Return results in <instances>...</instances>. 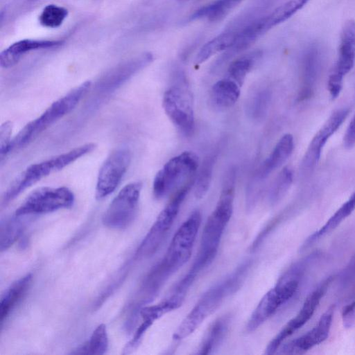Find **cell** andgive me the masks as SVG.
Returning a JSON list of instances; mask_svg holds the SVG:
<instances>
[{
  "mask_svg": "<svg viewBox=\"0 0 355 355\" xmlns=\"http://www.w3.org/2000/svg\"><path fill=\"white\" fill-rule=\"evenodd\" d=\"M236 178L235 168H231L225 175L216 207L204 226L198 252L188 271L196 278L216 255L222 236L233 213Z\"/></svg>",
  "mask_w": 355,
  "mask_h": 355,
  "instance_id": "6da1fadb",
  "label": "cell"
},
{
  "mask_svg": "<svg viewBox=\"0 0 355 355\" xmlns=\"http://www.w3.org/2000/svg\"><path fill=\"white\" fill-rule=\"evenodd\" d=\"M201 214L194 210L180 226L161 261L147 276L144 285L157 293L164 284L190 259L201 223Z\"/></svg>",
  "mask_w": 355,
  "mask_h": 355,
  "instance_id": "7a4b0ae2",
  "label": "cell"
},
{
  "mask_svg": "<svg viewBox=\"0 0 355 355\" xmlns=\"http://www.w3.org/2000/svg\"><path fill=\"white\" fill-rule=\"evenodd\" d=\"M250 266L248 261L243 263L223 281L209 288L178 327L173 339L179 341L193 333L228 296L239 288Z\"/></svg>",
  "mask_w": 355,
  "mask_h": 355,
  "instance_id": "3957f363",
  "label": "cell"
},
{
  "mask_svg": "<svg viewBox=\"0 0 355 355\" xmlns=\"http://www.w3.org/2000/svg\"><path fill=\"white\" fill-rule=\"evenodd\" d=\"M92 83L87 80L51 103L35 119L27 123L12 140L10 150L22 147L35 139L44 130L71 112L86 95Z\"/></svg>",
  "mask_w": 355,
  "mask_h": 355,
  "instance_id": "277c9868",
  "label": "cell"
},
{
  "mask_svg": "<svg viewBox=\"0 0 355 355\" xmlns=\"http://www.w3.org/2000/svg\"><path fill=\"white\" fill-rule=\"evenodd\" d=\"M95 147L93 143L86 144L29 166L9 186L3 196V202L8 203L31 185L89 153Z\"/></svg>",
  "mask_w": 355,
  "mask_h": 355,
  "instance_id": "5b68a950",
  "label": "cell"
},
{
  "mask_svg": "<svg viewBox=\"0 0 355 355\" xmlns=\"http://www.w3.org/2000/svg\"><path fill=\"white\" fill-rule=\"evenodd\" d=\"M198 164V156L191 151L182 152L170 159L154 178L155 198L162 199L193 179Z\"/></svg>",
  "mask_w": 355,
  "mask_h": 355,
  "instance_id": "8992f818",
  "label": "cell"
},
{
  "mask_svg": "<svg viewBox=\"0 0 355 355\" xmlns=\"http://www.w3.org/2000/svg\"><path fill=\"white\" fill-rule=\"evenodd\" d=\"M194 182L193 178L175 191L141 243L136 252L137 257H150L157 252L173 225L181 205Z\"/></svg>",
  "mask_w": 355,
  "mask_h": 355,
  "instance_id": "52a82bcc",
  "label": "cell"
},
{
  "mask_svg": "<svg viewBox=\"0 0 355 355\" xmlns=\"http://www.w3.org/2000/svg\"><path fill=\"white\" fill-rule=\"evenodd\" d=\"M300 279L294 275L283 274L253 311L248 321L246 331L252 332L256 330L290 300L297 292Z\"/></svg>",
  "mask_w": 355,
  "mask_h": 355,
  "instance_id": "ba28073f",
  "label": "cell"
},
{
  "mask_svg": "<svg viewBox=\"0 0 355 355\" xmlns=\"http://www.w3.org/2000/svg\"><path fill=\"white\" fill-rule=\"evenodd\" d=\"M162 105L165 113L184 135H193L195 130V116L193 101L184 81L170 87L164 94Z\"/></svg>",
  "mask_w": 355,
  "mask_h": 355,
  "instance_id": "9c48e42d",
  "label": "cell"
},
{
  "mask_svg": "<svg viewBox=\"0 0 355 355\" xmlns=\"http://www.w3.org/2000/svg\"><path fill=\"white\" fill-rule=\"evenodd\" d=\"M141 182H134L123 187L105 211L102 221L112 229H123L134 220L138 210Z\"/></svg>",
  "mask_w": 355,
  "mask_h": 355,
  "instance_id": "30bf717a",
  "label": "cell"
},
{
  "mask_svg": "<svg viewBox=\"0 0 355 355\" xmlns=\"http://www.w3.org/2000/svg\"><path fill=\"white\" fill-rule=\"evenodd\" d=\"M73 192L65 187H41L32 191L15 211V215H36L71 207Z\"/></svg>",
  "mask_w": 355,
  "mask_h": 355,
  "instance_id": "8fae6325",
  "label": "cell"
},
{
  "mask_svg": "<svg viewBox=\"0 0 355 355\" xmlns=\"http://www.w3.org/2000/svg\"><path fill=\"white\" fill-rule=\"evenodd\" d=\"M355 63V21H347L340 33L338 58L328 79V90L336 98L343 88L344 77Z\"/></svg>",
  "mask_w": 355,
  "mask_h": 355,
  "instance_id": "7c38bea8",
  "label": "cell"
},
{
  "mask_svg": "<svg viewBox=\"0 0 355 355\" xmlns=\"http://www.w3.org/2000/svg\"><path fill=\"white\" fill-rule=\"evenodd\" d=\"M130 161L131 153L127 148L117 149L110 154L99 170L95 190L96 199L107 197L117 188Z\"/></svg>",
  "mask_w": 355,
  "mask_h": 355,
  "instance_id": "4fadbf2b",
  "label": "cell"
},
{
  "mask_svg": "<svg viewBox=\"0 0 355 355\" xmlns=\"http://www.w3.org/2000/svg\"><path fill=\"white\" fill-rule=\"evenodd\" d=\"M349 114V109L341 108L334 111L311 140L303 157L300 171L303 176H308L317 166L322 149L329 139L337 131Z\"/></svg>",
  "mask_w": 355,
  "mask_h": 355,
  "instance_id": "5bb4252c",
  "label": "cell"
},
{
  "mask_svg": "<svg viewBox=\"0 0 355 355\" xmlns=\"http://www.w3.org/2000/svg\"><path fill=\"white\" fill-rule=\"evenodd\" d=\"M334 277L331 276L327 278L308 295L295 317L291 319L268 343L265 354H273L276 353L286 338L300 329L309 320L328 289L329 286L333 281Z\"/></svg>",
  "mask_w": 355,
  "mask_h": 355,
  "instance_id": "9a60e30c",
  "label": "cell"
},
{
  "mask_svg": "<svg viewBox=\"0 0 355 355\" xmlns=\"http://www.w3.org/2000/svg\"><path fill=\"white\" fill-rule=\"evenodd\" d=\"M322 67V53L320 45L310 44L304 51L300 63V85L297 98H310L314 93Z\"/></svg>",
  "mask_w": 355,
  "mask_h": 355,
  "instance_id": "2e32d148",
  "label": "cell"
},
{
  "mask_svg": "<svg viewBox=\"0 0 355 355\" xmlns=\"http://www.w3.org/2000/svg\"><path fill=\"white\" fill-rule=\"evenodd\" d=\"M334 306H331L321 315L318 323L312 329L302 336L285 344L279 349L282 354H301L305 353L314 346L324 341L330 331Z\"/></svg>",
  "mask_w": 355,
  "mask_h": 355,
  "instance_id": "e0dca14e",
  "label": "cell"
},
{
  "mask_svg": "<svg viewBox=\"0 0 355 355\" xmlns=\"http://www.w3.org/2000/svg\"><path fill=\"white\" fill-rule=\"evenodd\" d=\"M62 40L24 39L14 42L0 53V65L9 68L16 64L21 56L31 51L60 46Z\"/></svg>",
  "mask_w": 355,
  "mask_h": 355,
  "instance_id": "ac0fdd59",
  "label": "cell"
},
{
  "mask_svg": "<svg viewBox=\"0 0 355 355\" xmlns=\"http://www.w3.org/2000/svg\"><path fill=\"white\" fill-rule=\"evenodd\" d=\"M294 148V139L291 134L284 135L276 144L270 155L261 164L257 175L265 180L279 168L291 156Z\"/></svg>",
  "mask_w": 355,
  "mask_h": 355,
  "instance_id": "d6986e66",
  "label": "cell"
},
{
  "mask_svg": "<svg viewBox=\"0 0 355 355\" xmlns=\"http://www.w3.org/2000/svg\"><path fill=\"white\" fill-rule=\"evenodd\" d=\"M153 60L150 53H143L112 69L101 81L102 87H115L148 65Z\"/></svg>",
  "mask_w": 355,
  "mask_h": 355,
  "instance_id": "ffe728a7",
  "label": "cell"
},
{
  "mask_svg": "<svg viewBox=\"0 0 355 355\" xmlns=\"http://www.w3.org/2000/svg\"><path fill=\"white\" fill-rule=\"evenodd\" d=\"M231 320V315L225 314L213 322L200 344L198 354H211L218 347L228 332Z\"/></svg>",
  "mask_w": 355,
  "mask_h": 355,
  "instance_id": "44dd1931",
  "label": "cell"
},
{
  "mask_svg": "<svg viewBox=\"0 0 355 355\" xmlns=\"http://www.w3.org/2000/svg\"><path fill=\"white\" fill-rule=\"evenodd\" d=\"M241 87L236 82L225 76L212 87L211 96L213 103L219 108L231 107L239 98Z\"/></svg>",
  "mask_w": 355,
  "mask_h": 355,
  "instance_id": "7402d4cb",
  "label": "cell"
},
{
  "mask_svg": "<svg viewBox=\"0 0 355 355\" xmlns=\"http://www.w3.org/2000/svg\"><path fill=\"white\" fill-rule=\"evenodd\" d=\"M355 209V199L350 196L341 207L329 218L326 223L318 231L310 235L301 247V251L305 250L321 237L335 230Z\"/></svg>",
  "mask_w": 355,
  "mask_h": 355,
  "instance_id": "603a6c76",
  "label": "cell"
},
{
  "mask_svg": "<svg viewBox=\"0 0 355 355\" xmlns=\"http://www.w3.org/2000/svg\"><path fill=\"white\" fill-rule=\"evenodd\" d=\"M31 280L32 275L27 274L13 282L1 295L0 303V321L1 324L26 293Z\"/></svg>",
  "mask_w": 355,
  "mask_h": 355,
  "instance_id": "cb8c5ba5",
  "label": "cell"
},
{
  "mask_svg": "<svg viewBox=\"0 0 355 355\" xmlns=\"http://www.w3.org/2000/svg\"><path fill=\"white\" fill-rule=\"evenodd\" d=\"M268 30L265 17L252 22L236 33V40L233 45L227 49L230 52L229 55L235 54L245 50Z\"/></svg>",
  "mask_w": 355,
  "mask_h": 355,
  "instance_id": "d4e9b609",
  "label": "cell"
},
{
  "mask_svg": "<svg viewBox=\"0 0 355 355\" xmlns=\"http://www.w3.org/2000/svg\"><path fill=\"white\" fill-rule=\"evenodd\" d=\"M236 33H221L205 44L196 56L195 64H200L214 55L229 49L236 40Z\"/></svg>",
  "mask_w": 355,
  "mask_h": 355,
  "instance_id": "484cf974",
  "label": "cell"
},
{
  "mask_svg": "<svg viewBox=\"0 0 355 355\" xmlns=\"http://www.w3.org/2000/svg\"><path fill=\"white\" fill-rule=\"evenodd\" d=\"M243 0H216L196 10L191 19L205 18L210 21H217L223 19L232 9Z\"/></svg>",
  "mask_w": 355,
  "mask_h": 355,
  "instance_id": "4316f807",
  "label": "cell"
},
{
  "mask_svg": "<svg viewBox=\"0 0 355 355\" xmlns=\"http://www.w3.org/2000/svg\"><path fill=\"white\" fill-rule=\"evenodd\" d=\"M31 215H14L1 225V250H6L12 245L25 230L28 216Z\"/></svg>",
  "mask_w": 355,
  "mask_h": 355,
  "instance_id": "83f0119b",
  "label": "cell"
},
{
  "mask_svg": "<svg viewBox=\"0 0 355 355\" xmlns=\"http://www.w3.org/2000/svg\"><path fill=\"white\" fill-rule=\"evenodd\" d=\"M271 100V92L263 88L256 91L246 103V113L253 121H262L267 115Z\"/></svg>",
  "mask_w": 355,
  "mask_h": 355,
  "instance_id": "f1b7e54d",
  "label": "cell"
},
{
  "mask_svg": "<svg viewBox=\"0 0 355 355\" xmlns=\"http://www.w3.org/2000/svg\"><path fill=\"white\" fill-rule=\"evenodd\" d=\"M260 56V52L254 51L235 59L230 64L226 77L242 87L247 74L252 69Z\"/></svg>",
  "mask_w": 355,
  "mask_h": 355,
  "instance_id": "f546056e",
  "label": "cell"
},
{
  "mask_svg": "<svg viewBox=\"0 0 355 355\" xmlns=\"http://www.w3.org/2000/svg\"><path fill=\"white\" fill-rule=\"evenodd\" d=\"M217 157L218 151L211 152L205 158L202 164L193 184L194 196L197 199H202L209 189Z\"/></svg>",
  "mask_w": 355,
  "mask_h": 355,
  "instance_id": "4dcf8cb0",
  "label": "cell"
},
{
  "mask_svg": "<svg viewBox=\"0 0 355 355\" xmlns=\"http://www.w3.org/2000/svg\"><path fill=\"white\" fill-rule=\"evenodd\" d=\"M108 343L106 327L101 324L93 331L89 340L71 354H104L108 349Z\"/></svg>",
  "mask_w": 355,
  "mask_h": 355,
  "instance_id": "1f68e13d",
  "label": "cell"
},
{
  "mask_svg": "<svg viewBox=\"0 0 355 355\" xmlns=\"http://www.w3.org/2000/svg\"><path fill=\"white\" fill-rule=\"evenodd\" d=\"M309 0H288L265 17L266 23L270 30L291 17L302 9Z\"/></svg>",
  "mask_w": 355,
  "mask_h": 355,
  "instance_id": "d6a6232c",
  "label": "cell"
},
{
  "mask_svg": "<svg viewBox=\"0 0 355 355\" xmlns=\"http://www.w3.org/2000/svg\"><path fill=\"white\" fill-rule=\"evenodd\" d=\"M293 180V173L289 167H284L275 180L268 195L271 205L279 202L290 189Z\"/></svg>",
  "mask_w": 355,
  "mask_h": 355,
  "instance_id": "836d02e7",
  "label": "cell"
},
{
  "mask_svg": "<svg viewBox=\"0 0 355 355\" xmlns=\"http://www.w3.org/2000/svg\"><path fill=\"white\" fill-rule=\"evenodd\" d=\"M68 15L67 8L55 4H49L43 8L38 19L44 27L55 28L62 24Z\"/></svg>",
  "mask_w": 355,
  "mask_h": 355,
  "instance_id": "e575fe53",
  "label": "cell"
},
{
  "mask_svg": "<svg viewBox=\"0 0 355 355\" xmlns=\"http://www.w3.org/2000/svg\"><path fill=\"white\" fill-rule=\"evenodd\" d=\"M12 124L10 121L4 122L0 128V156L1 161L10 151Z\"/></svg>",
  "mask_w": 355,
  "mask_h": 355,
  "instance_id": "d590c367",
  "label": "cell"
},
{
  "mask_svg": "<svg viewBox=\"0 0 355 355\" xmlns=\"http://www.w3.org/2000/svg\"><path fill=\"white\" fill-rule=\"evenodd\" d=\"M342 317L345 328L351 327L355 322V300L343 310Z\"/></svg>",
  "mask_w": 355,
  "mask_h": 355,
  "instance_id": "8d00e7d4",
  "label": "cell"
},
{
  "mask_svg": "<svg viewBox=\"0 0 355 355\" xmlns=\"http://www.w3.org/2000/svg\"><path fill=\"white\" fill-rule=\"evenodd\" d=\"M343 144L346 148H351L355 145V114L352 117L343 138Z\"/></svg>",
  "mask_w": 355,
  "mask_h": 355,
  "instance_id": "74e56055",
  "label": "cell"
}]
</instances>
